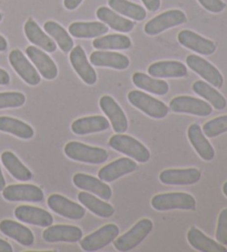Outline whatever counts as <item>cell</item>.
<instances>
[{"mask_svg":"<svg viewBox=\"0 0 227 252\" xmlns=\"http://www.w3.org/2000/svg\"><path fill=\"white\" fill-rule=\"evenodd\" d=\"M64 155L74 161L91 164L104 163L109 158L106 149L99 147H91L78 141H70L64 147Z\"/></svg>","mask_w":227,"mask_h":252,"instance_id":"1","label":"cell"},{"mask_svg":"<svg viewBox=\"0 0 227 252\" xmlns=\"http://www.w3.org/2000/svg\"><path fill=\"white\" fill-rule=\"evenodd\" d=\"M109 146L112 149L124 154L128 157L132 158L141 163H145L151 158V154L147 148L137 139L126 136L123 133H116L109 140Z\"/></svg>","mask_w":227,"mask_h":252,"instance_id":"2","label":"cell"},{"mask_svg":"<svg viewBox=\"0 0 227 252\" xmlns=\"http://www.w3.org/2000/svg\"><path fill=\"white\" fill-rule=\"evenodd\" d=\"M151 206L158 211L170 210H195L196 200L186 192L159 193L151 200Z\"/></svg>","mask_w":227,"mask_h":252,"instance_id":"3","label":"cell"},{"mask_svg":"<svg viewBox=\"0 0 227 252\" xmlns=\"http://www.w3.org/2000/svg\"><path fill=\"white\" fill-rule=\"evenodd\" d=\"M131 105L153 119H163L169 114V107L163 101L140 90H132L128 94Z\"/></svg>","mask_w":227,"mask_h":252,"instance_id":"4","label":"cell"},{"mask_svg":"<svg viewBox=\"0 0 227 252\" xmlns=\"http://www.w3.org/2000/svg\"><path fill=\"white\" fill-rule=\"evenodd\" d=\"M152 229H153V222L150 219H142L138 221L128 232L115 239V249L122 252L134 249L150 234Z\"/></svg>","mask_w":227,"mask_h":252,"instance_id":"5","label":"cell"},{"mask_svg":"<svg viewBox=\"0 0 227 252\" xmlns=\"http://www.w3.org/2000/svg\"><path fill=\"white\" fill-rule=\"evenodd\" d=\"M120 228L116 224L108 223L97 231L89 234L80 240V247L84 251H98L107 247L119 237Z\"/></svg>","mask_w":227,"mask_h":252,"instance_id":"6","label":"cell"},{"mask_svg":"<svg viewBox=\"0 0 227 252\" xmlns=\"http://www.w3.org/2000/svg\"><path fill=\"white\" fill-rule=\"evenodd\" d=\"M186 20V15L182 10H168L146 23V25L144 26V32L148 36H156L167 29L185 24Z\"/></svg>","mask_w":227,"mask_h":252,"instance_id":"7","label":"cell"},{"mask_svg":"<svg viewBox=\"0 0 227 252\" xmlns=\"http://www.w3.org/2000/svg\"><path fill=\"white\" fill-rule=\"evenodd\" d=\"M170 109L176 114L206 117L212 114L213 107L202 99L190 97V95H178L171 100Z\"/></svg>","mask_w":227,"mask_h":252,"instance_id":"8","label":"cell"},{"mask_svg":"<svg viewBox=\"0 0 227 252\" xmlns=\"http://www.w3.org/2000/svg\"><path fill=\"white\" fill-rule=\"evenodd\" d=\"M186 63L192 70L198 73L204 80H206L209 85L215 88H222L224 85V78H223L220 70L213 66L207 60L196 55H190L186 58Z\"/></svg>","mask_w":227,"mask_h":252,"instance_id":"9","label":"cell"},{"mask_svg":"<svg viewBox=\"0 0 227 252\" xmlns=\"http://www.w3.org/2000/svg\"><path fill=\"white\" fill-rule=\"evenodd\" d=\"M2 197L9 202H41L43 201V191L33 185H10L2 190Z\"/></svg>","mask_w":227,"mask_h":252,"instance_id":"10","label":"cell"},{"mask_svg":"<svg viewBox=\"0 0 227 252\" xmlns=\"http://www.w3.org/2000/svg\"><path fill=\"white\" fill-rule=\"evenodd\" d=\"M9 63L14 70L18 73L19 77L26 84L30 86H37L40 84L41 77L39 75L37 69L25 57V54L19 49H14L9 54Z\"/></svg>","mask_w":227,"mask_h":252,"instance_id":"11","label":"cell"},{"mask_svg":"<svg viewBox=\"0 0 227 252\" xmlns=\"http://www.w3.org/2000/svg\"><path fill=\"white\" fill-rule=\"evenodd\" d=\"M48 207L56 214L71 220H80L85 216V209L61 194H51L48 198Z\"/></svg>","mask_w":227,"mask_h":252,"instance_id":"12","label":"cell"},{"mask_svg":"<svg viewBox=\"0 0 227 252\" xmlns=\"http://www.w3.org/2000/svg\"><path fill=\"white\" fill-rule=\"evenodd\" d=\"M99 103L102 111L110 120L113 130L116 133H124L128 130L129 121L119 103L111 95H103L100 98Z\"/></svg>","mask_w":227,"mask_h":252,"instance_id":"13","label":"cell"},{"mask_svg":"<svg viewBox=\"0 0 227 252\" xmlns=\"http://www.w3.org/2000/svg\"><path fill=\"white\" fill-rule=\"evenodd\" d=\"M202 173L199 169H167L160 173L159 179L169 186H190L200 180Z\"/></svg>","mask_w":227,"mask_h":252,"instance_id":"14","label":"cell"},{"mask_svg":"<svg viewBox=\"0 0 227 252\" xmlns=\"http://www.w3.org/2000/svg\"><path fill=\"white\" fill-rule=\"evenodd\" d=\"M70 63H71L74 71L86 85L92 86L97 82V72L91 66L88 58H86L85 51L81 46L72 48L71 53H70Z\"/></svg>","mask_w":227,"mask_h":252,"instance_id":"15","label":"cell"},{"mask_svg":"<svg viewBox=\"0 0 227 252\" xmlns=\"http://www.w3.org/2000/svg\"><path fill=\"white\" fill-rule=\"evenodd\" d=\"M84 232L76 225L57 224L49 225L42 232V238L46 242H78L82 239Z\"/></svg>","mask_w":227,"mask_h":252,"instance_id":"16","label":"cell"},{"mask_svg":"<svg viewBox=\"0 0 227 252\" xmlns=\"http://www.w3.org/2000/svg\"><path fill=\"white\" fill-rule=\"evenodd\" d=\"M177 40L187 49L204 56L212 55L216 50L215 42L199 36V33L192 32V30H182L177 34Z\"/></svg>","mask_w":227,"mask_h":252,"instance_id":"17","label":"cell"},{"mask_svg":"<svg viewBox=\"0 0 227 252\" xmlns=\"http://www.w3.org/2000/svg\"><path fill=\"white\" fill-rule=\"evenodd\" d=\"M138 163L131 158H120L107 164L99 170V179L104 182H112L119 178L135 171Z\"/></svg>","mask_w":227,"mask_h":252,"instance_id":"18","label":"cell"},{"mask_svg":"<svg viewBox=\"0 0 227 252\" xmlns=\"http://www.w3.org/2000/svg\"><path fill=\"white\" fill-rule=\"evenodd\" d=\"M26 54L29 57V59L33 63L34 66L40 72V75L47 80H54L58 76V67L55 63L49 56L46 53H43L41 49L34 47L29 46L26 49Z\"/></svg>","mask_w":227,"mask_h":252,"instance_id":"19","label":"cell"},{"mask_svg":"<svg viewBox=\"0 0 227 252\" xmlns=\"http://www.w3.org/2000/svg\"><path fill=\"white\" fill-rule=\"evenodd\" d=\"M15 217L25 223L47 228L54 223V218L49 212L32 206H19L15 209Z\"/></svg>","mask_w":227,"mask_h":252,"instance_id":"20","label":"cell"},{"mask_svg":"<svg viewBox=\"0 0 227 252\" xmlns=\"http://www.w3.org/2000/svg\"><path fill=\"white\" fill-rule=\"evenodd\" d=\"M187 137L191 145L193 146L196 153L205 161H212L215 158V150H214L211 142L207 140L202 128L199 125L193 124L187 129Z\"/></svg>","mask_w":227,"mask_h":252,"instance_id":"21","label":"cell"},{"mask_svg":"<svg viewBox=\"0 0 227 252\" xmlns=\"http://www.w3.org/2000/svg\"><path fill=\"white\" fill-rule=\"evenodd\" d=\"M73 184L79 189L89 191L103 200H110L112 198V190L110 187L104 184V181L97 179L85 173H76L73 176Z\"/></svg>","mask_w":227,"mask_h":252,"instance_id":"22","label":"cell"},{"mask_svg":"<svg viewBox=\"0 0 227 252\" xmlns=\"http://www.w3.org/2000/svg\"><path fill=\"white\" fill-rule=\"evenodd\" d=\"M0 231L24 247H31L34 242V236L31 230L14 220H2L0 222Z\"/></svg>","mask_w":227,"mask_h":252,"instance_id":"23","label":"cell"},{"mask_svg":"<svg viewBox=\"0 0 227 252\" xmlns=\"http://www.w3.org/2000/svg\"><path fill=\"white\" fill-rule=\"evenodd\" d=\"M90 63L97 67H109L116 70H124L130 66L126 56L112 51H93L90 55Z\"/></svg>","mask_w":227,"mask_h":252,"instance_id":"24","label":"cell"},{"mask_svg":"<svg viewBox=\"0 0 227 252\" xmlns=\"http://www.w3.org/2000/svg\"><path fill=\"white\" fill-rule=\"evenodd\" d=\"M110 127L109 120L103 116H90L74 120L71 125V130L76 134H85L102 132Z\"/></svg>","mask_w":227,"mask_h":252,"instance_id":"25","label":"cell"},{"mask_svg":"<svg viewBox=\"0 0 227 252\" xmlns=\"http://www.w3.org/2000/svg\"><path fill=\"white\" fill-rule=\"evenodd\" d=\"M187 241H189L191 247L200 252H227L226 247L207 237L196 227H192L189 230Z\"/></svg>","mask_w":227,"mask_h":252,"instance_id":"26","label":"cell"},{"mask_svg":"<svg viewBox=\"0 0 227 252\" xmlns=\"http://www.w3.org/2000/svg\"><path fill=\"white\" fill-rule=\"evenodd\" d=\"M25 33L30 42L42 48V50L47 51V53H55L57 50L56 42H54L51 37L42 32V29L39 27V25L33 19L30 18L26 21Z\"/></svg>","mask_w":227,"mask_h":252,"instance_id":"27","label":"cell"},{"mask_svg":"<svg viewBox=\"0 0 227 252\" xmlns=\"http://www.w3.org/2000/svg\"><path fill=\"white\" fill-rule=\"evenodd\" d=\"M147 71L148 75L155 78H183L187 75L185 64L174 60L152 63Z\"/></svg>","mask_w":227,"mask_h":252,"instance_id":"28","label":"cell"},{"mask_svg":"<svg viewBox=\"0 0 227 252\" xmlns=\"http://www.w3.org/2000/svg\"><path fill=\"white\" fill-rule=\"evenodd\" d=\"M192 89L195 94H198L200 97L204 98L206 101L216 110H223L225 109L227 106V101L224 95H223L220 91H217L214 87H212L206 81L198 80L195 81Z\"/></svg>","mask_w":227,"mask_h":252,"instance_id":"29","label":"cell"},{"mask_svg":"<svg viewBox=\"0 0 227 252\" xmlns=\"http://www.w3.org/2000/svg\"><path fill=\"white\" fill-rule=\"evenodd\" d=\"M97 17L103 24L116 30L119 32H130L135 27V24L130 19L123 18L107 7H100L97 10Z\"/></svg>","mask_w":227,"mask_h":252,"instance_id":"30","label":"cell"},{"mask_svg":"<svg viewBox=\"0 0 227 252\" xmlns=\"http://www.w3.org/2000/svg\"><path fill=\"white\" fill-rule=\"evenodd\" d=\"M109 32V28L106 24L103 23H97V21H92V23H81V21H77L69 26V32L71 36L76 38H98L100 36H103L104 33Z\"/></svg>","mask_w":227,"mask_h":252,"instance_id":"31","label":"cell"},{"mask_svg":"<svg viewBox=\"0 0 227 252\" xmlns=\"http://www.w3.org/2000/svg\"><path fill=\"white\" fill-rule=\"evenodd\" d=\"M0 160L8 172L15 178V179L19 181H29L32 179V172L25 166V164L20 161L19 158L17 157L15 154L11 151H5L2 153Z\"/></svg>","mask_w":227,"mask_h":252,"instance_id":"32","label":"cell"},{"mask_svg":"<svg viewBox=\"0 0 227 252\" xmlns=\"http://www.w3.org/2000/svg\"><path fill=\"white\" fill-rule=\"evenodd\" d=\"M0 131L11 133L20 139H25V140H29L34 134L31 126L19 119L5 116L0 117Z\"/></svg>","mask_w":227,"mask_h":252,"instance_id":"33","label":"cell"},{"mask_svg":"<svg viewBox=\"0 0 227 252\" xmlns=\"http://www.w3.org/2000/svg\"><path fill=\"white\" fill-rule=\"evenodd\" d=\"M78 199L86 209L90 210L95 216L101 217V218H110L114 215V208L110 203L102 201L101 199L97 198L93 194L80 192L78 194Z\"/></svg>","mask_w":227,"mask_h":252,"instance_id":"34","label":"cell"},{"mask_svg":"<svg viewBox=\"0 0 227 252\" xmlns=\"http://www.w3.org/2000/svg\"><path fill=\"white\" fill-rule=\"evenodd\" d=\"M132 81L138 88L158 95L167 94L170 90L167 81L154 79L143 72H135L132 77Z\"/></svg>","mask_w":227,"mask_h":252,"instance_id":"35","label":"cell"},{"mask_svg":"<svg viewBox=\"0 0 227 252\" xmlns=\"http://www.w3.org/2000/svg\"><path fill=\"white\" fill-rule=\"evenodd\" d=\"M92 45L98 50H124L131 48L132 42L124 34H108V36L95 38Z\"/></svg>","mask_w":227,"mask_h":252,"instance_id":"36","label":"cell"},{"mask_svg":"<svg viewBox=\"0 0 227 252\" xmlns=\"http://www.w3.org/2000/svg\"><path fill=\"white\" fill-rule=\"evenodd\" d=\"M43 29L46 30V32L55 39L56 42L58 43L60 49L63 51V53L68 54L72 50L73 48V40L70 34L68 33L67 30H65L62 26H60L56 21H47L43 25Z\"/></svg>","mask_w":227,"mask_h":252,"instance_id":"37","label":"cell"},{"mask_svg":"<svg viewBox=\"0 0 227 252\" xmlns=\"http://www.w3.org/2000/svg\"><path fill=\"white\" fill-rule=\"evenodd\" d=\"M109 6L119 14L137 21H142L146 18V11L143 7L129 0H109Z\"/></svg>","mask_w":227,"mask_h":252,"instance_id":"38","label":"cell"},{"mask_svg":"<svg viewBox=\"0 0 227 252\" xmlns=\"http://www.w3.org/2000/svg\"><path fill=\"white\" fill-rule=\"evenodd\" d=\"M202 130L207 138H215L227 132V115L217 117L205 123Z\"/></svg>","mask_w":227,"mask_h":252,"instance_id":"39","label":"cell"},{"mask_svg":"<svg viewBox=\"0 0 227 252\" xmlns=\"http://www.w3.org/2000/svg\"><path fill=\"white\" fill-rule=\"evenodd\" d=\"M26 102V95L21 93H0V109L19 108Z\"/></svg>","mask_w":227,"mask_h":252,"instance_id":"40","label":"cell"},{"mask_svg":"<svg viewBox=\"0 0 227 252\" xmlns=\"http://www.w3.org/2000/svg\"><path fill=\"white\" fill-rule=\"evenodd\" d=\"M215 236L218 242L223 246H227V208L223 209L218 216Z\"/></svg>","mask_w":227,"mask_h":252,"instance_id":"41","label":"cell"},{"mask_svg":"<svg viewBox=\"0 0 227 252\" xmlns=\"http://www.w3.org/2000/svg\"><path fill=\"white\" fill-rule=\"evenodd\" d=\"M199 2L205 9L213 14H220L225 9V2L222 0H199Z\"/></svg>","mask_w":227,"mask_h":252,"instance_id":"42","label":"cell"},{"mask_svg":"<svg viewBox=\"0 0 227 252\" xmlns=\"http://www.w3.org/2000/svg\"><path fill=\"white\" fill-rule=\"evenodd\" d=\"M142 2L150 11H156L161 6V0H142Z\"/></svg>","mask_w":227,"mask_h":252,"instance_id":"43","label":"cell"},{"mask_svg":"<svg viewBox=\"0 0 227 252\" xmlns=\"http://www.w3.org/2000/svg\"><path fill=\"white\" fill-rule=\"evenodd\" d=\"M84 0H63V5L68 10H74L80 6Z\"/></svg>","mask_w":227,"mask_h":252,"instance_id":"44","label":"cell"},{"mask_svg":"<svg viewBox=\"0 0 227 252\" xmlns=\"http://www.w3.org/2000/svg\"><path fill=\"white\" fill-rule=\"evenodd\" d=\"M10 82V76L6 70L0 68V85L7 86Z\"/></svg>","mask_w":227,"mask_h":252,"instance_id":"45","label":"cell"},{"mask_svg":"<svg viewBox=\"0 0 227 252\" xmlns=\"http://www.w3.org/2000/svg\"><path fill=\"white\" fill-rule=\"evenodd\" d=\"M14 249L9 242H7L6 240H2L0 239V252H12Z\"/></svg>","mask_w":227,"mask_h":252,"instance_id":"46","label":"cell"},{"mask_svg":"<svg viewBox=\"0 0 227 252\" xmlns=\"http://www.w3.org/2000/svg\"><path fill=\"white\" fill-rule=\"evenodd\" d=\"M7 47H8L7 40L1 36V34H0V51H5L7 49Z\"/></svg>","mask_w":227,"mask_h":252,"instance_id":"47","label":"cell"},{"mask_svg":"<svg viewBox=\"0 0 227 252\" xmlns=\"http://www.w3.org/2000/svg\"><path fill=\"white\" fill-rule=\"evenodd\" d=\"M5 187H6V180H5V178H3L1 167H0V191H2L3 189H5Z\"/></svg>","mask_w":227,"mask_h":252,"instance_id":"48","label":"cell"},{"mask_svg":"<svg viewBox=\"0 0 227 252\" xmlns=\"http://www.w3.org/2000/svg\"><path fill=\"white\" fill-rule=\"evenodd\" d=\"M223 193H224L225 194V197L227 198V181L225 182V184L224 185H223Z\"/></svg>","mask_w":227,"mask_h":252,"instance_id":"49","label":"cell"},{"mask_svg":"<svg viewBox=\"0 0 227 252\" xmlns=\"http://www.w3.org/2000/svg\"><path fill=\"white\" fill-rule=\"evenodd\" d=\"M1 20H2V14L0 12V21H1Z\"/></svg>","mask_w":227,"mask_h":252,"instance_id":"50","label":"cell"}]
</instances>
